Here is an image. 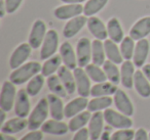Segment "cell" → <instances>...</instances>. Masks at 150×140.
I'll list each match as a JSON object with an SVG mask.
<instances>
[{"label": "cell", "instance_id": "6da1fadb", "mask_svg": "<svg viewBox=\"0 0 150 140\" xmlns=\"http://www.w3.org/2000/svg\"><path fill=\"white\" fill-rule=\"evenodd\" d=\"M42 66L37 62H29L24 64L20 68L16 69L9 76V80L15 85H22L27 81H30L34 76L41 71Z\"/></svg>", "mask_w": 150, "mask_h": 140}, {"label": "cell", "instance_id": "7a4b0ae2", "mask_svg": "<svg viewBox=\"0 0 150 140\" xmlns=\"http://www.w3.org/2000/svg\"><path fill=\"white\" fill-rule=\"evenodd\" d=\"M48 111H50V104L47 98H41L29 115L28 128L30 131L41 128V126L47 119Z\"/></svg>", "mask_w": 150, "mask_h": 140}, {"label": "cell", "instance_id": "3957f363", "mask_svg": "<svg viewBox=\"0 0 150 140\" xmlns=\"http://www.w3.org/2000/svg\"><path fill=\"white\" fill-rule=\"evenodd\" d=\"M104 119L105 122L109 126L116 129H127L133 126V121L129 117L123 115L120 111H115L114 109L106 108L104 111Z\"/></svg>", "mask_w": 150, "mask_h": 140}, {"label": "cell", "instance_id": "277c9868", "mask_svg": "<svg viewBox=\"0 0 150 140\" xmlns=\"http://www.w3.org/2000/svg\"><path fill=\"white\" fill-rule=\"evenodd\" d=\"M17 90L16 85L9 81H5L1 88V94H0V107L1 109L7 111H11L15 106L16 97H17Z\"/></svg>", "mask_w": 150, "mask_h": 140}, {"label": "cell", "instance_id": "5b68a950", "mask_svg": "<svg viewBox=\"0 0 150 140\" xmlns=\"http://www.w3.org/2000/svg\"><path fill=\"white\" fill-rule=\"evenodd\" d=\"M59 47V35L57 31L50 30L46 33V36L43 40L40 50V58L42 60H48L54 55Z\"/></svg>", "mask_w": 150, "mask_h": 140}, {"label": "cell", "instance_id": "8992f818", "mask_svg": "<svg viewBox=\"0 0 150 140\" xmlns=\"http://www.w3.org/2000/svg\"><path fill=\"white\" fill-rule=\"evenodd\" d=\"M76 56L78 66L80 68H86L90 64L92 58V43L88 38L82 37L78 40L76 45Z\"/></svg>", "mask_w": 150, "mask_h": 140}, {"label": "cell", "instance_id": "52a82bcc", "mask_svg": "<svg viewBox=\"0 0 150 140\" xmlns=\"http://www.w3.org/2000/svg\"><path fill=\"white\" fill-rule=\"evenodd\" d=\"M46 33H47V31H46L45 23L42 20H37V21L34 22L33 26H32L28 43L31 45V47L33 49H37L43 43Z\"/></svg>", "mask_w": 150, "mask_h": 140}, {"label": "cell", "instance_id": "ba28073f", "mask_svg": "<svg viewBox=\"0 0 150 140\" xmlns=\"http://www.w3.org/2000/svg\"><path fill=\"white\" fill-rule=\"evenodd\" d=\"M33 48L31 47L29 43H22L13 50L11 53V58H9V66L13 70L20 68L23 66L24 62L29 58L30 54H31V50Z\"/></svg>", "mask_w": 150, "mask_h": 140}, {"label": "cell", "instance_id": "9c48e42d", "mask_svg": "<svg viewBox=\"0 0 150 140\" xmlns=\"http://www.w3.org/2000/svg\"><path fill=\"white\" fill-rule=\"evenodd\" d=\"M75 82H76V90H77L79 96L88 97L91 95V80L88 75L86 74V70H82V68H76L73 70Z\"/></svg>", "mask_w": 150, "mask_h": 140}, {"label": "cell", "instance_id": "30bf717a", "mask_svg": "<svg viewBox=\"0 0 150 140\" xmlns=\"http://www.w3.org/2000/svg\"><path fill=\"white\" fill-rule=\"evenodd\" d=\"M27 90L26 89H20L17 93L15 102V113L17 117L20 118H26L30 115V100Z\"/></svg>", "mask_w": 150, "mask_h": 140}, {"label": "cell", "instance_id": "8fae6325", "mask_svg": "<svg viewBox=\"0 0 150 140\" xmlns=\"http://www.w3.org/2000/svg\"><path fill=\"white\" fill-rule=\"evenodd\" d=\"M83 13V6L80 3L78 4H65L54 9V15L58 20L66 21L78 17Z\"/></svg>", "mask_w": 150, "mask_h": 140}, {"label": "cell", "instance_id": "7c38bea8", "mask_svg": "<svg viewBox=\"0 0 150 140\" xmlns=\"http://www.w3.org/2000/svg\"><path fill=\"white\" fill-rule=\"evenodd\" d=\"M88 20L86 15H78L75 17L73 19H71L70 21H68L66 23V25L64 26L63 29V35L65 38L69 39V38L74 37L75 35H77L80 32V30L88 24Z\"/></svg>", "mask_w": 150, "mask_h": 140}, {"label": "cell", "instance_id": "4fadbf2b", "mask_svg": "<svg viewBox=\"0 0 150 140\" xmlns=\"http://www.w3.org/2000/svg\"><path fill=\"white\" fill-rule=\"evenodd\" d=\"M113 100H114L115 106L118 111L122 113L123 115L127 116V117H132L134 115V105L131 99L127 96V94L123 90L118 89L115 92Z\"/></svg>", "mask_w": 150, "mask_h": 140}, {"label": "cell", "instance_id": "5bb4252c", "mask_svg": "<svg viewBox=\"0 0 150 140\" xmlns=\"http://www.w3.org/2000/svg\"><path fill=\"white\" fill-rule=\"evenodd\" d=\"M150 50L149 41L147 39H141L137 42L135 47V52H134L133 56V62L135 66L137 68H142L145 64L146 60L148 57Z\"/></svg>", "mask_w": 150, "mask_h": 140}, {"label": "cell", "instance_id": "9a60e30c", "mask_svg": "<svg viewBox=\"0 0 150 140\" xmlns=\"http://www.w3.org/2000/svg\"><path fill=\"white\" fill-rule=\"evenodd\" d=\"M150 34V17H145L137 21L129 31V36L136 41L144 39Z\"/></svg>", "mask_w": 150, "mask_h": 140}, {"label": "cell", "instance_id": "2e32d148", "mask_svg": "<svg viewBox=\"0 0 150 140\" xmlns=\"http://www.w3.org/2000/svg\"><path fill=\"white\" fill-rule=\"evenodd\" d=\"M60 55L62 57L64 66H66L70 70H75L76 66H78L77 56L74 52L72 45L69 42H63L62 45L60 46Z\"/></svg>", "mask_w": 150, "mask_h": 140}, {"label": "cell", "instance_id": "e0dca14e", "mask_svg": "<svg viewBox=\"0 0 150 140\" xmlns=\"http://www.w3.org/2000/svg\"><path fill=\"white\" fill-rule=\"evenodd\" d=\"M104 113L101 111H96L92 116L88 122V132L92 140H98L101 137L104 127Z\"/></svg>", "mask_w": 150, "mask_h": 140}, {"label": "cell", "instance_id": "ac0fdd59", "mask_svg": "<svg viewBox=\"0 0 150 140\" xmlns=\"http://www.w3.org/2000/svg\"><path fill=\"white\" fill-rule=\"evenodd\" d=\"M86 26H88V31L91 32V34H92L96 39H99V40L107 39V36H108L107 28L101 19L95 17V15L90 17L88 20Z\"/></svg>", "mask_w": 150, "mask_h": 140}, {"label": "cell", "instance_id": "d6986e66", "mask_svg": "<svg viewBox=\"0 0 150 140\" xmlns=\"http://www.w3.org/2000/svg\"><path fill=\"white\" fill-rule=\"evenodd\" d=\"M135 64L131 60H125L121 64L120 68V83L125 88L131 89L134 87V77H135Z\"/></svg>", "mask_w": 150, "mask_h": 140}, {"label": "cell", "instance_id": "ffe728a7", "mask_svg": "<svg viewBox=\"0 0 150 140\" xmlns=\"http://www.w3.org/2000/svg\"><path fill=\"white\" fill-rule=\"evenodd\" d=\"M134 87L137 93L143 98L150 97V83L142 71H136L134 77Z\"/></svg>", "mask_w": 150, "mask_h": 140}, {"label": "cell", "instance_id": "44dd1931", "mask_svg": "<svg viewBox=\"0 0 150 140\" xmlns=\"http://www.w3.org/2000/svg\"><path fill=\"white\" fill-rule=\"evenodd\" d=\"M47 100L52 118L58 121H62L63 118L65 117V107L61 97L52 93V94L47 95Z\"/></svg>", "mask_w": 150, "mask_h": 140}, {"label": "cell", "instance_id": "7402d4cb", "mask_svg": "<svg viewBox=\"0 0 150 140\" xmlns=\"http://www.w3.org/2000/svg\"><path fill=\"white\" fill-rule=\"evenodd\" d=\"M88 100L86 97H77L68 102L65 106V117L66 118H73L74 116L78 115L79 113L83 111L86 108H88Z\"/></svg>", "mask_w": 150, "mask_h": 140}, {"label": "cell", "instance_id": "603a6c76", "mask_svg": "<svg viewBox=\"0 0 150 140\" xmlns=\"http://www.w3.org/2000/svg\"><path fill=\"white\" fill-rule=\"evenodd\" d=\"M41 131L46 134H52V135H64L69 131V125L58 120H48L43 123L41 126Z\"/></svg>", "mask_w": 150, "mask_h": 140}, {"label": "cell", "instance_id": "cb8c5ba5", "mask_svg": "<svg viewBox=\"0 0 150 140\" xmlns=\"http://www.w3.org/2000/svg\"><path fill=\"white\" fill-rule=\"evenodd\" d=\"M58 76L66 88L68 94H73L76 90V82H75L74 74L71 72L70 69L67 68L66 66H61L58 70Z\"/></svg>", "mask_w": 150, "mask_h": 140}, {"label": "cell", "instance_id": "d4e9b609", "mask_svg": "<svg viewBox=\"0 0 150 140\" xmlns=\"http://www.w3.org/2000/svg\"><path fill=\"white\" fill-rule=\"evenodd\" d=\"M26 127H28V120L25 118H13L6 121L1 126V132L6 134H15L23 131Z\"/></svg>", "mask_w": 150, "mask_h": 140}, {"label": "cell", "instance_id": "484cf974", "mask_svg": "<svg viewBox=\"0 0 150 140\" xmlns=\"http://www.w3.org/2000/svg\"><path fill=\"white\" fill-rule=\"evenodd\" d=\"M107 32L108 37L115 43H121L125 36H123V30L119 21L116 18H111L107 24Z\"/></svg>", "mask_w": 150, "mask_h": 140}, {"label": "cell", "instance_id": "4316f807", "mask_svg": "<svg viewBox=\"0 0 150 140\" xmlns=\"http://www.w3.org/2000/svg\"><path fill=\"white\" fill-rule=\"evenodd\" d=\"M118 90L117 86L113 84L112 82H102L97 83L96 85L92 87L91 95L93 97H100V96H110L115 94V92Z\"/></svg>", "mask_w": 150, "mask_h": 140}, {"label": "cell", "instance_id": "83f0119b", "mask_svg": "<svg viewBox=\"0 0 150 140\" xmlns=\"http://www.w3.org/2000/svg\"><path fill=\"white\" fill-rule=\"evenodd\" d=\"M117 43H115L114 41H112L111 39H106L104 40V47H105V52H106V56L109 60H111L114 64H122V55H121L120 48L116 45Z\"/></svg>", "mask_w": 150, "mask_h": 140}, {"label": "cell", "instance_id": "f1b7e54d", "mask_svg": "<svg viewBox=\"0 0 150 140\" xmlns=\"http://www.w3.org/2000/svg\"><path fill=\"white\" fill-rule=\"evenodd\" d=\"M106 57L104 43H102V40L95 39L92 42V62L93 64L97 66H103Z\"/></svg>", "mask_w": 150, "mask_h": 140}, {"label": "cell", "instance_id": "f546056e", "mask_svg": "<svg viewBox=\"0 0 150 140\" xmlns=\"http://www.w3.org/2000/svg\"><path fill=\"white\" fill-rule=\"evenodd\" d=\"M91 118V111H81L79 113L78 115L74 116L72 119L70 120L69 122V130L71 132H77L78 130L82 129L86 124L90 122Z\"/></svg>", "mask_w": 150, "mask_h": 140}, {"label": "cell", "instance_id": "4dcf8cb0", "mask_svg": "<svg viewBox=\"0 0 150 140\" xmlns=\"http://www.w3.org/2000/svg\"><path fill=\"white\" fill-rule=\"evenodd\" d=\"M113 99L110 96H100V97H94L92 100L88 101V109L92 113L100 111L102 109H106L112 105Z\"/></svg>", "mask_w": 150, "mask_h": 140}, {"label": "cell", "instance_id": "1f68e13d", "mask_svg": "<svg viewBox=\"0 0 150 140\" xmlns=\"http://www.w3.org/2000/svg\"><path fill=\"white\" fill-rule=\"evenodd\" d=\"M46 83H47L48 89H50L54 94L60 96L61 98H64V97L67 96L68 92H67L66 88H65V86L63 85L62 81L60 80L59 76L52 75V76L47 77Z\"/></svg>", "mask_w": 150, "mask_h": 140}, {"label": "cell", "instance_id": "d6a6232c", "mask_svg": "<svg viewBox=\"0 0 150 140\" xmlns=\"http://www.w3.org/2000/svg\"><path fill=\"white\" fill-rule=\"evenodd\" d=\"M63 62L61 55H54L52 57H50L48 60H46V62L43 64L41 69V74L44 77H50L52 75H54V73H56L57 71L60 69L61 64Z\"/></svg>", "mask_w": 150, "mask_h": 140}, {"label": "cell", "instance_id": "836d02e7", "mask_svg": "<svg viewBox=\"0 0 150 140\" xmlns=\"http://www.w3.org/2000/svg\"><path fill=\"white\" fill-rule=\"evenodd\" d=\"M103 70L106 74L107 79L110 82H112L115 85H117L120 82V71L117 68L116 64H114L109 60H106L103 64Z\"/></svg>", "mask_w": 150, "mask_h": 140}, {"label": "cell", "instance_id": "e575fe53", "mask_svg": "<svg viewBox=\"0 0 150 140\" xmlns=\"http://www.w3.org/2000/svg\"><path fill=\"white\" fill-rule=\"evenodd\" d=\"M108 3V0H88L83 6V15L86 17H93L97 15Z\"/></svg>", "mask_w": 150, "mask_h": 140}, {"label": "cell", "instance_id": "d590c367", "mask_svg": "<svg viewBox=\"0 0 150 140\" xmlns=\"http://www.w3.org/2000/svg\"><path fill=\"white\" fill-rule=\"evenodd\" d=\"M86 72L91 78V80L96 83L106 82L107 76L105 74L104 70L100 68V66H97L95 64H88L86 66Z\"/></svg>", "mask_w": 150, "mask_h": 140}, {"label": "cell", "instance_id": "8d00e7d4", "mask_svg": "<svg viewBox=\"0 0 150 140\" xmlns=\"http://www.w3.org/2000/svg\"><path fill=\"white\" fill-rule=\"evenodd\" d=\"M135 40L131 37V36H127L123 38V40L120 43V52L122 55L123 60H131L132 57L134 56V52H135Z\"/></svg>", "mask_w": 150, "mask_h": 140}, {"label": "cell", "instance_id": "74e56055", "mask_svg": "<svg viewBox=\"0 0 150 140\" xmlns=\"http://www.w3.org/2000/svg\"><path fill=\"white\" fill-rule=\"evenodd\" d=\"M43 85H44V76L42 74L41 75L37 74L29 81V83L27 84V87H26V90H27L28 94L30 96H36L41 91Z\"/></svg>", "mask_w": 150, "mask_h": 140}, {"label": "cell", "instance_id": "f35d334b", "mask_svg": "<svg viewBox=\"0 0 150 140\" xmlns=\"http://www.w3.org/2000/svg\"><path fill=\"white\" fill-rule=\"evenodd\" d=\"M136 132L129 129H119L111 135L110 140H133L135 138Z\"/></svg>", "mask_w": 150, "mask_h": 140}, {"label": "cell", "instance_id": "ab89813d", "mask_svg": "<svg viewBox=\"0 0 150 140\" xmlns=\"http://www.w3.org/2000/svg\"><path fill=\"white\" fill-rule=\"evenodd\" d=\"M23 0H5V6H6L7 13H13L21 6Z\"/></svg>", "mask_w": 150, "mask_h": 140}, {"label": "cell", "instance_id": "60d3db41", "mask_svg": "<svg viewBox=\"0 0 150 140\" xmlns=\"http://www.w3.org/2000/svg\"><path fill=\"white\" fill-rule=\"evenodd\" d=\"M43 132L38 131V130H34V131H30L28 134H26L24 137L21 138V140H42L43 139Z\"/></svg>", "mask_w": 150, "mask_h": 140}, {"label": "cell", "instance_id": "b9f144b4", "mask_svg": "<svg viewBox=\"0 0 150 140\" xmlns=\"http://www.w3.org/2000/svg\"><path fill=\"white\" fill-rule=\"evenodd\" d=\"M88 137H90L88 129L83 127L82 129L78 130V131L76 132V134L74 135L72 140H88Z\"/></svg>", "mask_w": 150, "mask_h": 140}, {"label": "cell", "instance_id": "7bdbcfd3", "mask_svg": "<svg viewBox=\"0 0 150 140\" xmlns=\"http://www.w3.org/2000/svg\"><path fill=\"white\" fill-rule=\"evenodd\" d=\"M134 140H149V134H147L145 129L140 128L136 131Z\"/></svg>", "mask_w": 150, "mask_h": 140}, {"label": "cell", "instance_id": "ee69618b", "mask_svg": "<svg viewBox=\"0 0 150 140\" xmlns=\"http://www.w3.org/2000/svg\"><path fill=\"white\" fill-rule=\"evenodd\" d=\"M142 72L144 73V75L146 76V78H147L150 82V64H144V66H142Z\"/></svg>", "mask_w": 150, "mask_h": 140}, {"label": "cell", "instance_id": "f6af8a7d", "mask_svg": "<svg viewBox=\"0 0 150 140\" xmlns=\"http://www.w3.org/2000/svg\"><path fill=\"white\" fill-rule=\"evenodd\" d=\"M6 6H5V0H0V18H3L5 15Z\"/></svg>", "mask_w": 150, "mask_h": 140}, {"label": "cell", "instance_id": "bcb514c9", "mask_svg": "<svg viewBox=\"0 0 150 140\" xmlns=\"http://www.w3.org/2000/svg\"><path fill=\"white\" fill-rule=\"evenodd\" d=\"M65 4H78V3L84 2L86 0H61Z\"/></svg>", "mask_w": 150, "mask_h": 140}, {"label": "cell", "instance_id": "7dc6e473", "mask_svg": "<svg viewBox=\"0 0 150 140\" xmlns=\"http://www.w3.org/2000/svg\"><path fill=\"white\" fill-rule=\"evenodd\" d=\"M1 140H17L13 136H11L6 133H2L1 132Z\"/></svg>", "mask_w": 150, "mask_h": 140}, {"label": "cell", "instance_id": "c3c4849f", "mask_svg": "<svg viewBox=\"0 0 150 140\" xmlns=\"http://www.w3.org/2000/svg\"><path fill=\"white\" fill-rule=\"evenodd\" d=\"M5 113H6V111H3V109H1V111H0V123H1V126L5 123V118H6Z\"/></svg>", "mask_w": 150, "mask_h": 140}, {"label": "cell", "instance_id": "681fc988", "mask_svg": "<svg viewBox=\"0 0 150 140\" xmlns=\"http://www.w3.org/2000/svg\"><path fill=\"white\" fill-rule=\"evenodd\" d=\"M149 140H150V133H149Z\"/></svg>", "mask_w": 150, "mask_h": 140}]
</instances>
